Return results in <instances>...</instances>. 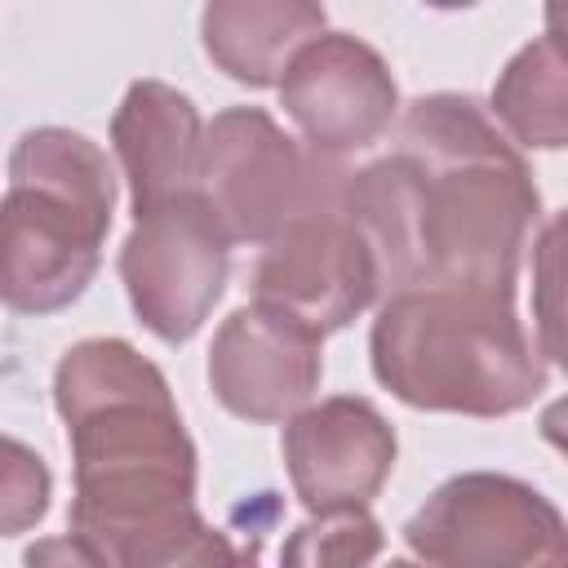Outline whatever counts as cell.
I'll return each mask as SVG.
<instances>
[{
	"label": "cell",
	"mask_w": 568,
	"mask_h": 568,
	"mask_svg": "<svg viewBox=\"0 0 568 568\" xmlns=\"http://www.w3.org/2000/svg\"><path fill=\"white\" fill-rule=\"evenodd\" d=\"M373 377L426 413L506 417L528 408L546 382V355L515 315V297L408 288L377 306L368 333Z\"/></svg>",
	"instance_id": "cell-3"
},
{
	"label": "cell",
	"mask_w": 568,
	"mask_h": 568,
	"mask_svg": "<svg viewBox=\"0 0 568 568\" xmlns=\"http://www.w3.org/2000/svg\"><path fill=\"white\" fill-rule=\"evenodd\" d=\"M53 475L36 448L0 435V537L31 532L49 515Z\"/></svg>",
	"instance_id": "cell-16"
},
{
	"label": "cell",
	"mask_w": 568,
	"mask_h": 568,
	"mask_svg": "<svg viewBox=\"0 0 568 568\" xmlns=\"http://www.w3.org/2000/svg\"><path fill=\"white\" fill-rule=\"evenodd\" d=\"M22 568H111L84 537L67 532V537H40L27 546Z\"/></svg>",
	"instance_id": "cell-18"
},
{
	"label": "cell",
	"mask_w": 568,
	"mask_h": 568,
	"mask_svg": "<svg viewBox=\"0 0 568 568\" xmlns=\"http://www.w3.org/2000/svg\"><path fill=\"white\" fill-rule=\"evenodd\" d=\"M382 297L457 288L515 297L528 235L541 217L524 155L466 93H426L404 111L399 151L346 173Z\"/></svg>",
	"instance_id": "cell-1"
},
{
	"label": "cell",
	"mask_w": 568,
	"mask_h": 568,
	"mask_svg": "<svg viewBox=\"0 0 568 568\" xmlns=\"http://www.w3.org/2000/svg\"><path fill=\"white\" fill-rule=\"evenodd\" d=\"M404 541L426 568H546L564 559V515L515 475L466 470L408 515Z\"/></svg>",
	"instance_id": "cell-6"
},
{
	"label": "cell",
	"mask_w": 568,
	"mask_h": 568,
	"mask_svg": "<svg viewBox=\"0 0 568 568\" xmlns=\"http://www.w3.org/2000/svg\"><path fill=\"white\" fill-rule=\"evenodd\" d=\"M115 213L106 151L62 124L27 129L0 200V306L53 315L84 297Z\"/></svg>",
	"instance_id": "cell-4"
},
{
	"label": "cell",
	"mask_w": 568,
	"mask_h": 568,
	"mask_svg": "<svg viewBox=\"0 0 568 568\" xmlns=\"http://www.w3.org/2000/svg\"><path fill=\"white\" fill-rule=\"evenodd\" d=\"M231 240L209 200L182 195L142 217L120 244V280L133 315L160 342H191L226 293Z\"/></svg>",
	"instance_id": "cell-8"
},
{
	"label": "cell",
	"mask_w": 568,
	"mask_h": 568,
	"mask_svg": "<svg viewBox=\"0 0 568 568\" xmlns=\"http://www.w3.org/2000/svg\"><path fill=\"white\" fill-rule=\"evenodd\" d=\"M386 546L382 524L368 510L311 515L284 537L280 568H368Z\"/></svg>",
	"instance_id": "cell-15"
},
{
	"label": "cell",
	"mask_w": 568,
	"mask_h": 568,
	"mask_svg": "<svg viewBox=\"0 0 568 568\" xmlns=\"http://www.w3.org/2000/svg\"><path fill=\"white\" fill-rule=\"evenodd\" d=\"M564 102V58L555 36H537L532 44H524L488 93V111L506 129V142L528 151H559L568 142Z\"/></svg>",
	"instance_id": "cell-14"
},
{
	"label": "cell",
	"mask_w": 568,
	"mask_h": 568,
	"mask_svg": "<svg viewBox=\"0 0 568 568\" xmlns=\"http://www.w3.org/2000/svg\"><path fill=\"white\" fill-rule=\"evenodd\" d=\"M546 568H564V559H555V564H546Z\"/></svg>",
	"instance_id": "cell-20"
},
{
	"label": "cell",
	"mask_w": 568,
	"mask_h": 568,
	"mask_svg": "<svg viewBox=\"0 0 568 568\" xmlns=\"http://www.w3.org/2000/svg\"><path fill=\"white\" fill-rule=\"evenodd\" d=\"M275 89L306 151L324 160L373 146L399 111V89L386 58L346 31H320L306 40Z\"/></svg>",
	"instance_id": "cell-9"
},
{
	"label": "cell",
	"mask_w": 568,
	"mask_h": 568,
	"mask_svg": "<svg viewBox=\"0 0 568 568\" xmlns=\"http://www.w3.org/2000/svg\"><path fill=\"white\" fill-rule=\"evenodd\" d=\"M71 444V532L111 568L200 519L195 444L164 373L124 337H84L53 368Z\"/></svg>",
	"instance_id": "cell-2"
},
{
	"label": "cell",
	"mask_w": 568,
	"mask_h": 568,
	"mask_svg": "<svg viewBox=\"0 0 568 568\" xmlns=\"http://www.w3.org/2000/svg\"><path fill=\"white\" fill-rule=\"evenodd\" d=\"M284 466L293 497L311 515L368 510L395 470V426L359 395H328L284 422Z\"/></svg>",
	"instance_id": "cell-11"
},
{
	"label": "cell",
	"mask_w": 568,
	"mask_h": 568,
	"mask_svg": "<svg viewBox=\"0 0 568 568\" xmlns=\"http://www.w3.org/2000/svg\"><path fill=\"white\" fill-rule=\"evenodd\" d=\"M346 173L351 169L337 164L320 195L271 244H262L248 280L253 302L280 306L320 337L346 328L382 297L377 257L346 204Z\"/></svg>",
	"instance_id": "cell-5"
},
{
	"label": "cell",
	"mask_w": 568,
	"mask_h": 568,
	"mask_svg": "<svg viewBox=\"0 0 568 568\" xmlns=\"http://www.w3.org/2000/svg\"><path fill=\"white\" fill-rule=\"evenodd\" d=\"M386 568H426V564H413V559H390Z\"/></svg>",
	"instance_id": "cell-19"
},
{
	"label": "cell",
	"mask_w": 568,
	"mask_h": 568,
	"mask_svg": "<svg viewBox=\"0 0 568 568\" xmlns=\"http://www.w3.org/2000/svg\"><path fill=\"white\" fill-rule=\"evenodd\" d=\"M337 160L306 151L262 106H226L204 124L200 195L231 244H271L328 182Z\"/></svg>",
	"instance_id": "cell-7"
},
{
	"label": "cell",
	"mask_w": 568,
	"mask_h": 568,
	"mask_svg": "<svg viewBox=\"0 0 568 568\" xmlns=\"http://www.w3.org/2000/svg\"><path fill=\"white\" fill-rule=\"evenodd\" d=\"M324 22L328 13L306 0H213L200 13V44L235 84L271 89Z\"/></svg>",
	"instance_id": "cell-13"
},
{
	"label": "cell",
	"mask_w": 568,
	"mask_h": 568,
	"mask_svg": "<svg viewBox=\"0 0 568 568\" xmlns=\"http://www.w3.org/2000/svg\"><path fill=\"white\" fill-rule=\"evenodd\" d=\"M257 550H262V532H253V541L235 546L222 528H213L200 515L191 528L160 541L155 550L133 559L129 568H257Z\"/></svg>",
	"instance_id": "cell-17"
},
{
	"label": "cell",
	"mask_w": 568,
	"mask_h": 568,
	"mask_svg": "<svg viewBox=\"0 0 568 568\" xmlns=\"http://www.w3.org/2000/svg\"><path fill=\"white\" fill-rule=\"evenodd\" d=\"M111 146L129 182L133 217L200 191L204 120L182 89L133 80L111 115Z\"/></svg>",
	"instance_id": "cell-12"
},
{
	"label": "cell",
	"mask_w": 568,
	"mask_h": 568,
	"mask_svg": "<svg viewBox=\"0 0 568 568\" xmlns=\"http://www.w3.org/2000/svg\"><path fill=\"white\" fill-rule=\"evenodd\" d=\"M324 382V337L280 306L248 302L222 320L209 346V386L244 422L271 426L302 413Z\"/></svg>",
	"instance_id": "cell-10"
}]
</instances>
